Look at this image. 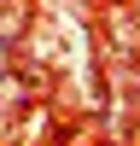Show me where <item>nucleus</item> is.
<instances>
[{
	"label": "nucleus",
	"mask_w": 140,
	"mask_h": 146,
	"mask_svg": "<svg viewBox=\"0 0 140 146\" xmlns=\"http://www.w3.org/2000/svg\"><path fill=\"white\" fill-rule=\"evenodd\" d=\"M18 23H23V6L12 0V6L0 12V41H12V35H18Z\"/></svg>",
	"instance_id": "f257e3e1"
}]
</instances>
